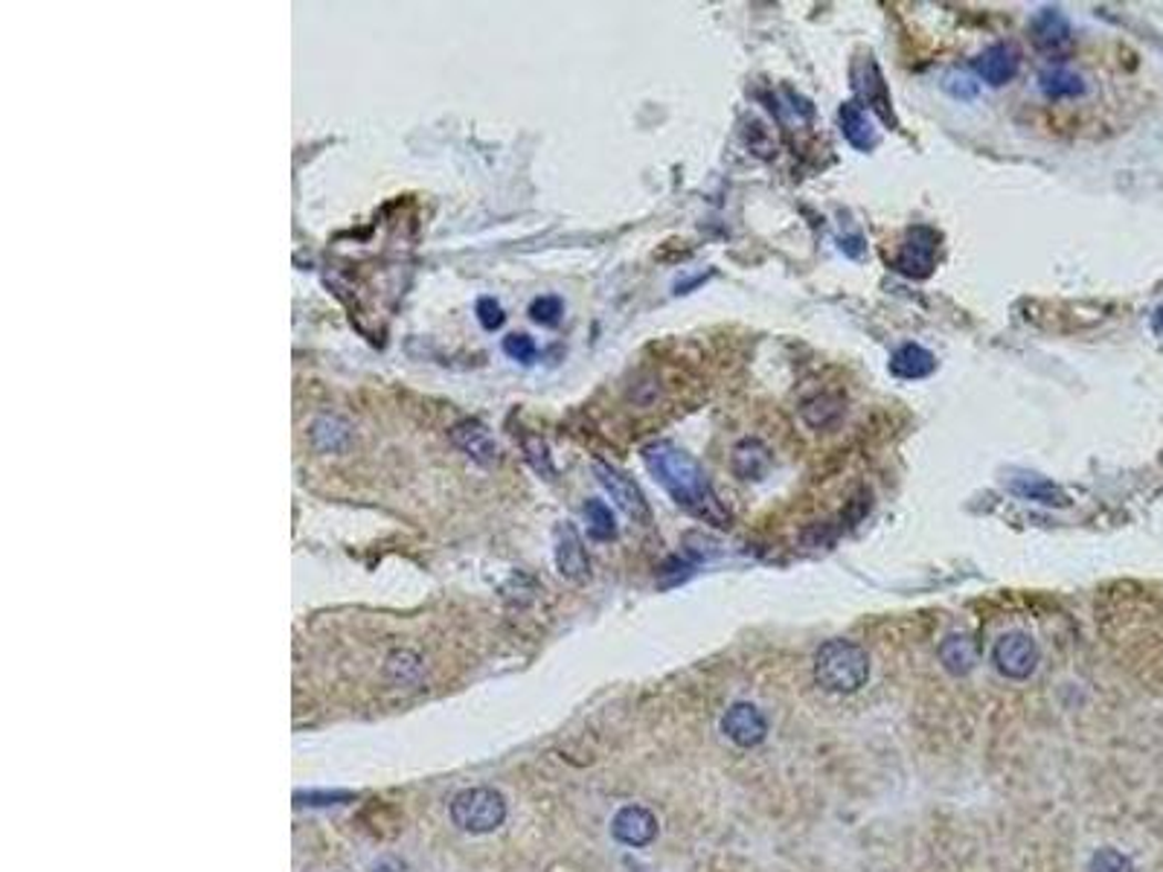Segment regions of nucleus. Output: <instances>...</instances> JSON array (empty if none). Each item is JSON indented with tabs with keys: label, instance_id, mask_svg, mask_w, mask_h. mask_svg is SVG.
I'll return each mask as SVG.
<instances>
[{
	"label": "nucleus",
	"instance_id": "f257e3e1",
	"mask_svg": "<svg viewBox=\"0 0 1163 872\" xmlns=\"http://www.w3.org/2000/svg\"><path fill=\"white\" fill-rule=\"evenodd\" d=\"M643 466L684 512H689L702 523H710L716 530L734 527V512L721 504L710 477L698 466L693 454L678 448L675 443L661 439V443H648L643 448Z\"/></svg>",
	"mask_w": 1163,
	"mask_h": 872
},
{
	"label": "nucleus",
	"instance_id": "f03ea898",
	"mask_svg": "<svg viewBox=\"0 0 1163 872\" xmlns=\"http://www.w3.org/2000/svg\"><path fill=\"white\" fill-rule=\"evenodd\" d=\"M814 681L827 693L852 695L870 681V654L852 640H827L814 654Z\"/></svg>",
	"mask_w": 1163,
	"mask_h": 872
},
{
	"label": "nucleus",
	"instance_id": "7ed1b4c3",
	"mask_svg": "<svg viewBox=\"0 0 1163 872\" xmlns=\"http://www.w3.org/2000/svg\"><path fill=\"white\" fill-rule=\"evenodd\" d=\"M451 820L469 834H489L507 820V800L495 788H466L451 800Z\"/></svg>",
	"mask_w": 1163,
	"mask_h": 872
},
{
	"label": "nucleus",
	"instance_id": "20e7f679",
	"mask_svg": "<svg viewBox=\"0 0 1163 872\" xmlns=\"http://www.w3.org/2000/svg\"><path fill=\"white\" fill-rule=\"evenodd\" d=\"M1039 643H1036L1027 631H1007V634H1000L998 643L991 646V663H995V669L1009 681H1027L1032 672L1039 669Z\"/></svg>",
	"mask_w": 1163,
	"mask_h": 872
},
{
	"label": "nucleus",
	"instance_id": "39448f33",
	"mask_svg": "<svg viewBox=\"0 0 1163 872\" xmlns=\"http://www.w3.org/2000/svg\"><path fill=\"white\" fill-rule=\"evenodd\" d=\"M594 477H596V484L605 489V495H609L614 504H617L620 509H623L629 518H632L634 523H652V509H648V500L646 495H643V489L637 484H634L632 477L625 475V471H620V468H614L611 463H602V460H594Z\"/></svg>",
	"mask_w": 1163,
	"mask_h": 872
},
{
	"label": "nucleus",
	"instance_id": "423d86ee",
	"mask_svg": "<svg viewBox=\"0 0 1163 872\" xmlns=\"http://www.w3.org/2000/svg\"><path fill=\"white\" fill-rule=\"evenodd\" d=\"M937 248H939V233L931 230V227L920 225L914 230H907L905 242L899 248L896 259H893V268L899 273H905L911 280H928L937 266Z\"/></svg>",
	"mask_w": 1163,
	"mask_h": 872
},
{
	"label": "nucleus",
	"instance_id": "0eeeda50",
	"mask_svg": "<svg viewBox=\"0 0 1163 872\" xmlns=\"http://www.w3.org/2000/svg\"><path fill=\"white\" fill-rule=\"evenodd\" d=\"M852 87L855 94L866 102V108L873 111L875 117L882 120L884 125L896 128V114H893V100H891V87L884 82V73L879 68L873 55L859 59L852 64Z\"/></svg>",
	"mask_w": 1163,
	"mask_h": 872
},
{
	"label": "nucleus",
	"instance_id": "6e6552de",
	"mask_svg": "<svg viewBox=\"0 0 1163 872\" xmlns=\"http://www.w3.org/2000/svg\"><path fill=\"white\" fill-rule=\"evenodd\" d=\"M1030 39L1039 53L1050 55V59H1062L1070 50V44H1073V30H1070V21L1065 18L1062 9L1045 7L1032 15Z\"/></svg>",
	"mask_w": 1163,
	"mask_h": 872
},
{
	"label": "nucleus",
	"instance_id": "1a4fd4ad",
	"mask_svg": "<svg viewBox=\"0 0 1163 872\" xmlns=\"http://www.w3.org/2000/svg\"><path fill=\"white\" fill-rule=\"evenodd\" d=\"M721 730L739 748H757L768 736V718L757 704L736 702L721 718Z\"/></svg>",
	"mask_w": 1163,
	"mask_h": 872
},
{
	"label": "nucleus",
	"instance_id": "9d476101",
	"mask_svg": "<svg viewBox=\"0 0 1163 872\" xmlns=\"http://www.w3.org/2000/svg\"><path fill=\"white\" fill-rule=\"evenodd\" d=\"M448 439L457 451H463L475 466L489 468L498 463V443L477 419H463L448 428Z\"/></svg>",
	"mask_w": 1163,
	"mask_h": 872
},
{
	"label": "nucleus",
	"instance_id": "9b49d317",
	"mask_svg": "<svg viewBox=\"0 0 1163 872\" xmlns=\"http://www.w3.org/2000/svg\"><path fill=\"white\" fill-rule=\"evenodd\" d=\"M555 568L570 582H585L591 577V559H588V550L582 544V536L577 532V527L570 521H562L555 527Z\"/></svg>",
	"mask_w": 1163,
	"mask_h": 872
},
{
	"label": "nucleus",
	"instance_id": "f8f14e48",
	"mask_svg": "<svg viewBox=\"0 0 1163 872\" xmlns=\"http://www.w3.org/2000/svg\"><path fill=\"white\" fill-rule=\"evenodd\" d=\"M611 834L623 847H648L657 838V818L643 806H623L611 820Z\"/></svg>",
	"mask_w": 1163,
	"mask_h": 872
},
{
	"label": "nucleus",
	"instance_id": "ddd939ff",
	"mask_svg": "<svg viewBox=\"0 0 1163 872\" xmlns=\"http://www.w3.org/2000/svg\"><path fill=\"white\" fill-rule=\"evenodd\" d=\"M730 471L745 484H759L771 471V448L757 436H745L730 451Z\"/></svg>",
	"mask_w": 1163,
	"mask_h": 872
},
{
	"label": "nucleus",
	"instance_id": "4468645a",
	"mask_svg": "<svg viewBox=\"0 0 1163 872\" xmlns=\"http://www.w3.org/2000/svg\"><path fill=\"white\" fill-rule=\"evenodd\" d=\"M1021 68V53L1013 48V44H991L989 50L975 59V71L977 76L984 79L989 87H1004L1009 85Z\"/></svg>",
	"mask_w": 1163,
	"mask_h": 872
},
{
	"label": "nucleus",
	"instance_id": "2eb2a0df",
	"mask_svg": "<svg viewBox=\"0 0 1163 872\" xmlns=\"http://www.w3.org/2000/svg\"><path fill=\"white\" fill-rule=\"evenodd\" d=\"M838 123H841L843 141L850 143L855 152L866 155V152H873L879 146V128H875V123L870 120V114H866L859 100L843 102L841 111H838Z\"/></svg>",
	"mask_w": 1163,
	"mask_h": 872
},
{
	"label": "nucleus",
	"instance_id": "dca6fc26",
	"mask_svg": "<svg viewBox=\"0 0 1163 872\" xmlns=\"http://www.w3.org/2000/svg\"><path fill=\"white\" fill-rule=\"evenodd\" d=\"M937 654L943 669L948 672V675L963 678V675H968V672L977 666V661H980V646H977V640L972 637V634H948V637L939 643Z\"/></svg>",
	"mask_w": 1163,
	"mask_h": 872
},
{
	"label": "nucleus",
	"instance_id": "f3484780",
	"mask_svg": "<svg viewBox=\"0 0 1163 872\" xmlns=\"http://www.w3.org/2000/svg\"><path fill=\"white\" fill-rule=\"evenodd\" d=\"M934 370H937V359H934L925 346H920V343H902L891 355V375H896L902 382L928 378Z\"/></svg>",
	"mask_w": 1163,
	"mask_h": 872
},
{
	"label": "nucleus",
	"instance_id": "a211bd4d",
	"mask_svg": "<svg viewBox=\"0 0 1163 872\" xmlns=\"http://www.w3.org/2000/svg\"><path fill=\"white\" fill-rule=\"evenodd\" d=\"M1009 491H1013V495H1018V498H1024V500L1041 504V507L1062 509V507H1068V504H1070L1068 495H1065V491L1059 489V486H1056L1053 480H1047V477H1039V475L1015 477V480H1009Z\"/></svg>",
	"mask_w": 1163,
	"mask_h": 872
},
{
	"label": "nucleus",
	"instance_id": "6ab92c4d",
	"mask_svg": "<svg viewBox=\"0 0 1163 872\" xmlns=\"http://www.w3.org/2000/svg\"><path fill=\"white\" fill-rule=\"evenodd\" d=\"M1039 91L1047 100H1077L1086 94V79L1065 64H1050L1039 73Z\"/></svg>",
	"mask_w": 1163,
	"mask_h": 872
},
{
	"label": "nucleus",
	"instance_id": "aec40b11",
	"mask_svg": "<svg viewBox=\"0 0 1163 872\" xmlns=\"http://www.w3.org/2000/svg\"><path fill=\"white\" fill-rule=\"evenodd\" d=\"M800 419L806 422V428H812V430L835 428L838 422L843 419V398L832 396V393H818V396H809L803 405H800Z\"/></svg>",
	"mask_w": 1163,
	"mask_h": 872
},
{
	"label": "nucleus",
	"instance_id": "412c9836",
	"mask_svg": "<svg viewBox=\"0 0 1163 872\" xmlns=\"http://www.w3.org/2000/svg\"><path fill=\"white\" fill-rule=\"evenodd\" d=\"M309 439L318 451L332 454V451H344L346 443H350V425L338 416H318V419L309 425Z\"/></svg>",
	"mask_w": 1163,
	"mask_h": 872
},
{
	"label": "nucleus",
	"instance_id": "4be33fe9",
	"mask_svg": "<svg viewBox=\"0 0 1163 872\" xmlns=\"http://www.w3.org/2000/svg\"><path fill=\"white\" fill-rule=\"evenodd\" d=\"M518 445H521L527 466H530L541 480H555L553 457H550V448H547V443L539 434H518Z\"/></svg>",
	"mask_w": 1163,
	"mask_h": 872
},
{
	"label": "nucleus",
	"instance_id": "5701e85b",
	"mask_svg": "<svg viewBox=\"0 0 1163 872\" xmlns=\"http://www.w3.org/2000/svg\"><path fill=\"white\" fill-rule=\"evenodd\" d=\"M585 521L588 532H591V538H596V541H614V538H617V518H614V512H611L602 500H588Z\"/></svg>",
	"mask_w": 1163,
	"mask_h": 872
},
{
	"label": "nucleus",
	"instance_id": "b1692460",
	"mask_svg": "<svg viewBox=\"0 0 1163 872\" xmlns=\"http://www.w3.org/2000/svg\"><path fill=\"white\" fill-rule=\"evenodd\" d=\"M1088 872H1134V864L1132 858L1123 855L1120 849L1102 847L1088 861Z\"/></svg>",
	"mask_w": 1163,
	"mask_h": 872
},
{
	"label": "nucleus",
	"instance_id": "393cba45",
	"mask_svg": "<svg viewBox=\"0 0 1163 872\" xmlns=\"http://www.w3.org/2000/svg\"><path fill=\"white\" fill-rule=\"evenodd\" d=\"M562 314H564V303L553 294L536 297V300L530 303V320L532 323H539V326H555V323L562 320Z\"/></svg>",
	"mask_w": 1163,
	"mask_h": 872
},
{
	"label": "nucleus",
	"instance_id": "a878e982",
	"mask_svg": "<svg viewBox=\"0 0 1163 872\" xmlns=\"http://www.w3.org/2000/svg\"><path fill=\"white\" fill-rule=\"evenodd\" d=\"M503 352H507L512 361H518V364H532V361L539 359V346L532 343V338L521 335V332L503 338Z\"/></svg>",
	"mask_w": 1163,
	"mask_h": 872
},
{
	"label": "nucleus",
	"instance_id": "bb28decb",
	"mask_svg": "<svg viewBox=\"0 0 1163 872\" xmlns=\"http://www.w3.org/2000/svg\"><path fill=\"white\" fill-rule=\"evenodd\" d=\"M475 312H477V320H480V326L489 329V332L503 326V320H507V314H503V309H500V303L495 300V297H480L475 305Z\"/></svg>",
	"mask_w": 1163,
	"mask_h": 872
},
{
	"label": "nucleus",
	"instance_id": "cd10ccee",
	"mask_svg": "<svg viewBox=\"0 0 1163 872\" xmlns=\"http://www.w3.org/2000/svg\"><path fill=\"white\" fill-rule=\"evenodd\" d=\"M945 91H948L954 100H975L977 82H972L968 76H957V73H952L948 82H945Z\"/></svg>",
	"mask_w": 1163,
	"mask_h": 872
}]
</instances>
